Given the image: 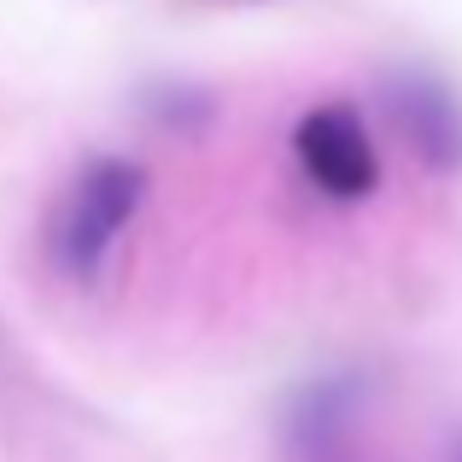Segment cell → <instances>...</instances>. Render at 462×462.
<instances>
[{
    "instance_id": "1",
    "label": "cell",
    "mask_w": 462,
    "mask_h": 462,
    "mask_svg": "<svg viewBox=\"0 0 462 462\" xmlns=\"http://www.w3.org/2000/svg\"><path fill=\"white\" fill-rule=\"evenodd\" d=\"M141 199H147V170L135 158L100 152L65 181V193L53 199L47 217V263L65 282H94L106 270V258L117 252V240L129 235Z\"/></svg>"
},
{
    "instance_id": "2",
    "label": "cell",
    "mask_w": 462,
    "mask_h": 462,
    "mask_svg": "<svg viewBox=\"0 0 462 462\" xmlns=\"http://www.w3.org/2000/svg\"><path fill=\"white\" fill-rule=\"evenodd\" d=\"M293 164L322 199L339 205H357L381 188V147H374L363 112L346 100L310 106L293 124Z\"/></svg>"
},
{
    "instance_id": "3",
    "label": "cell",
    "mask_w": 462,
    "mask_h": 462,
    "mask_svg": "<svg viewBox=\"0 0 462 462\" xmlns=\"http://www.w3.org/2000/svg\"><path fill=\"white\" fill-rule=\"evenodd\" d=\"M393 117L416 152H428L433 164H457L462 152V117H457V100L433 82H398L393 88Z\"/></svg>"
},
{
    "instance_id": "4",
    "label": "cell",
    "mask_w": 462,
    "mask_h": 462,
    "mask_svg": "<svg viewBox=\"0 0 462 462\" xmlns=\"http://www.w3.org/2000/svg\"><path fill=\"white\" fill-rule=\"evenodd\" d=\"M457 462H462V451H457Z\"/></svg>"
}]
</instances>
